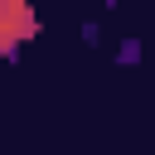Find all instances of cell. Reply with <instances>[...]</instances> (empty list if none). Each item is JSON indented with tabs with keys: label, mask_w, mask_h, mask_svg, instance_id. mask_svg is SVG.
Wrapping results in <instances>:
<instances>
[{
	"label": "cell",
	"mask_w": 155,
	"mask_h": 155,
	"mask_svg": "<svg viewBox=\"0 0 155 155\" xmlns=\"http://www.w3.org/2000/svg\"><path fill=\"white\" fill-rule=\"evenodd\" d=\"M39 29L29 0H0V53H15L19 44H29Z\"/></svg>",
	"instance_id": "1"
}]
</instances>
